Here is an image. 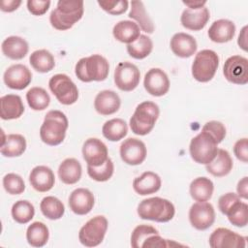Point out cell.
<instances>
[{"instance_id":"1","label":"cell","mask_w":248,"mask_h":248,"mask_svg":"<svg viewBox=\"0 0 248 248\" xmlns=\"http://www.w3.org/2000/svg\"><path fill=\"white\" fill-rule=\"evenodd\" d=\"M83 12V1L60 0L50 13L49 21L51 26L57 30H68L81 19Z\"/></svg>"},{"instance_id":"2","label":"cell","mask_w":248,"mask_h":248,"mask_svg":"<svg viewBox=\"0 0 248 248\" xmlns=\"http://www.w3.org/2000/svg\"><path fill=\"white\" fill-rule=\"evenodd\" d=\"M69 122L67 116L60 110H49L40 128V137L43 142L47 145L60 144L66 136Z\"/></svg>"},{"instance_id":"3","label":"cell","mask_w":248,"mask_h":248,"mask_svg":"<svg viewBox=\"0 0 248 248\" xmlns=\"http://www.w3.org/2000/svg\"><path fill=\"white\" fill-rule=\"evenodd\" d=\"M108 62L100 54H93L81 58L75 67L77 78L83 82L103 81L108 78Z\"/></svg>"},{"instance_id":"4","label":"cell","mask_w":248,"mask_h":248,"mask_svg":"<svg viewBox=\"0 0 248 248\" xmlns=\"http://www.w3.org/2000/svg\"><path fill=\"white\" fill-rule=\"evenodd\" d=\"M138 214L143 220L166 223L173 218L175 208L169 200L153 197L145 199L139 203Z\"/></svg>"},{"instance_id":"5","label":"cell","mask_w":248,"mask_h":248,"mask_svg":"<svg viewBox=\"0 0 248 248\" xmlns=\"http://www.w3.org/2000/svg\"><path fill=\"white\" fill-rule=\"evenodd\" d=\"M159 114V107L155 103L144 101L139 104L130 118L132 132L139 136L149 134L154 128Z\"/></svg>"},{"instance_id":"6","label":"cell","mask_w":248,"mask_h":248,"mask_svg":"<svg viewBox=\"0 0 248 248\" xmlns=\"http://www.w3.org/2000/svg\"><path fill=\"white\" fill-rule=\"evenodd\" d=\"M189 151L196 163L207 165L215 158L218 151V143L209 133L202 131L191 140Z\"/></svg>"},{"instance_id":"7","label":"cell","mask_w":248,"mask_h":248,"mask_svg":"<svg viewBox=\"0 0 248 248\" xmlns=\"http://www.w3.org/2000/svg\"><path fill=\"white\" fill-rule=\"evenodd\" d=\"M219 66V56L211 49L199 51L192 64V76L200 82L211 80Z\"/></svg>"},{"instance_id":"8","label":"cell","mask_w":248,"mask_h":248,"mask_svg":"<svg viewBox=\"0 0 248 248\" xmlns=\"http://www.w3.org/2000/svg\"><path fill=\"white\" fill-rule=\"evenodd\" d=\"M108 220L103 215H98L88 220L79 230L78 239L86 247H95L102 243L108 230Z\"/></svg>"},{"instance_id":"9","label":"cell","mask_w":248,"mask_h":248,"mask_svg":"<svg viewBox=\"0 0 248 248\" xmlns=\"http://www.w3.org/2000/svg\"><path fill=\"white\" fill-rule=\"evenodd\" d=\"M52 94L62 105H73L78 101V90L75 82L65 74H56L48 81Z\"/></svg>"},{"instance_id":"10","label":"cell","mask_w":248,"mask_h":248,"mask_svg":"<svg viewBox=\"0 0 248 248\" xmlns=\"http://www.w3.org/2000/svg\"><path fill=\"white\" fill-rule=\"evenodd\" d=\"M114 83L122 91H132L140 83V73L139 68L128 61L120 62L114 70Z\"/></svg>"},{"instance_id":"11","label":"cell","mask_w":248,"mask_h":248,"mask_svg":"<svg viewBox=\"0 0 248 248\" xmlns=\"http://www.w3.org/2000/svg\"><path fill=\"white\" fill-rule=\"evenodd\" d=\"M226 79L232 83L244 85L248 82V60L240 55L229 57L223 66Z\"/></svg>"},{"instance_id":"12","label":"cell","mask_w":248,"mask_h":248,"mask_svg":"<svg viewBox=\"0 0 248 248\" xmlns=\"http://www.w3.org/2000/svg\"><path fill=\"white\" fill-rule=\"evenodd\" d=\"M189 220L191 225L199 230L204 231L210 228L215 221V210L207 202H197L190 207Z\"/></svg>"},{"instance_id":"13","label":"cell","mask_w":248,"mask_h":248,"mask_svg":"<svg viewBox=\"0 0 248 248\" xmlns=\"http://www.w3.org/2000/svg\"><path fill=\"white\" fill-rule=\"evenodd\" d=\"M119 152L122 161L131 166L140 165L147 155V149L144 142L136 138L125 140L120 145Z\"/></svg>"},{"instance_id":"14","label":"cell","mask_w":248,"mask_h":248,"mask_svg":"<svg viewBox=\"0 0 248 248\" xmlns=\"http://www.w3.org/2000/svg\"><path fill=\"white\" fill-rule=\"evenodd\" d=\"M212 248H242L246 246V237L227 228H218L209 236Z\"/></svg>"},{"instance_id":"15","label":"cell","mask_w":248,"mask_h":248,"mask_svg":"<svg viewBox=\"0 0 248 248\" xmlns=\"http://www.w3.org/2000/svg\"><path fill=\"white\" fill-rule=\"evenodd\" d=\"M82 156L87 166L100 167L108 158V147L101 140L89 138L83 143Z\"/></svg>"},{"instance_id":"16","label":"cell","mask_w":248,"mask_h":248,"mask_svg":"<svg viewBox=\"0 0 248 248\" xmlns=\"http://www.w3.org/2000/svg\"><path fill=\"white\" fill-rule=\"evenodd\" d=\"M143 85L147 93L155 97L164 96L170 89L168 75L160 68L150 69L144 76Z\"/></svg>"},{"instance_id":"17","label":"cell","mask_w":248,"mask_h":248,"mask_svg":"<svg viewBox=\"0 0 248 248\" xmlns=\"http://www.w3.org/2000/svg\"><path fill=\"white\" fill-rule=\"evenodd\" d=\"M3 79L9 88L22 90L30 84L32 74L25 65L14 64L5 71Z\"/></svg>"},{"instance_id":"18","label":"cell","mask_w":248,"mask_h":248,"mask_svg":"<svg viewBox=\"0 0 248 248\" xmlns=\"http://www.w3.org/2000/svg\"><path fill=\"white\" fill-rule=\"evenodd\" d=\"M69 207L77 215L88 214L95 202L94 195L86 188H78L74 190L69 197Z\"/></svg>"},{"instance_id":"19","label":"cell","mask_w":248,"mask_h":248,"mask_svg":"<svg viewBox=\"0 0 248 248\" xmlns=\"http://www.w3.org/2000/svg\"><path fill=\"white\" fill-rule=\"evenodd\" d=\"M29 182L36 191L44 193L52 189L55 183V176L50 168L37 166L29 174Z\"/></svg>"},{"instance_id":"20","label":"cell","mask_w":248,"mask_h":248,"mask_svg":"<svg viewBox=\"0 0 248 248\" xmlns=\"http://www.w3.org/2000/svg\"><path fill=\"white\" fill-rule=\"evenodd\" d=\"M170 46L171 51L178 57L188 58L191 57L197 51L198 46L196 39L183 32H178L170 39Z\"/></svg>"},{"instance_id":"21","label":"cell","mask_w":248,"mask_h":248,"mask_svg":"<svg viewBox=\"0 0 248 248\" xmlns=\"http://www.w3.org/2000/svg\"><path fill=\"white\" fill-rule=\"evenodd\" d=\"M121 105L120 97L112 90L99 92L94 100V108L99 114L110 115L115 113Z\"/></svg>"},{"instance_id":"22","label":"cell","mask_w":248,"mask_h":248,"mask_svg":"<svg viewBox=\"0 0 248 248\" xmlns=\"http://www.w3.org/2000/svg\"><path fill=\"white\" fill-rule=\"evenodd\" d=\"M210 17L209 11L206 7H202L199 10L185 9L182 12L180 21L183 27L193 31H200L208 22Z\"/></svg>"},{"instance_id":"23","label":"cell","mask_w":248,"mask_h":248,"mask_svg":"<svg viewBox=\"0 0 248 248\" xmlns=\"http://www.w3.org/2000/svg\"><path fill=\"white\" fill-rule=\"evenodd\" d=\"M0 116L3 120L16 119L24 112L21 98L16 94H7L0 98Z\"/></svg>"},{"instance_id":"24","label":"cell","mask_w":248,"mask_h":248,"mask_svg":"<svg viewBox=\"0 0 248 248\" xmlns=\"http://www.w3.org/2000/svg\"><path fill=\"white\" fill-rule=\"evenodd\" d=\"M208 37L214 43H227L232 40L235 34V25L229 19L215 20L208 29Z\"/></svg>"},{"instance_id":"25","label":"cell","mask_w":248,"mask_h":248,"mask_svg":"<svg viewBox=\"0 0 248 248\" xmlns=\"http://www.w3.org/2000/svg\"><path fill=\"white\" fill-rule=\"evenodd\" d=\"M161 178L153 171H144L133 181V188L140 196L154 194L161 188Z\"/></svg>"},{"instance_id":"26","label":"cell","mask_w":248,"mask_h":248,"mask_svg":"<svg viewBox=\"0 0 248 248\" xmlns=\"http://www.w3.org/2000/svg\"><path fill=\"white\" fill-rule=\"evenodd\" d=\"M1 49L6 57L13 60H20L28 53L29 46L23 38L10 36L2 42Z\"/></svg>"},{"instance_id":"27","label":"cell","mask_w":248,"mask_h":248,"mask_svg":"<svg viewBox=\"0 0 248 248\" xmlns=\"http://www.w3.org/2000/svg\"><path fill=\"white\" fill-rule=\"evenodd\" d=\"M207 172L216 177H222L231 172L232 170V159L230 153L225 149H218L215 158L205 165Z\"/></svg>"},{"instance_id":"28","label":"cell","mask_w":248,"mask_h":248,"mask_svg":"<svg viewBox=\"0 0 248 248\" xmlns=\"http://www.w3.org/2000/svg\"><path fill=\"white\" fill-rule=\"evenodd\" d=\"M112 34L117 41L129 45L140 36V28L134 21L121 20L113 26Z\"/></svg>"},{"instance_id":"29","label":"cell","mask_w":248,"mask_h":248,"mask_svg":"<svg viewBox=\"0 0 248 248\" xmlns=\"http://www.w3.org/2000/svg\"><path fill=\"white\" fill-rule=\"evenodd\" d=\"M82 173L80 163L75 158L65 159L58 168V176L60 180L68 185L77 183Z\"/></svg>"},{"instance_id":"30","label":"cell","mask_w":248,"mask_h":248,"mask_svg":"<svg viewBox=\"0 0 248 248\" xmlns=\"http://www.w3.org/2000/svg\"><path fill=\"white\" fill-rule=\"evenodd\" d=\"M214 191L213 182L205 177H197L190 184V195L196 202H207Z\"/></svg>"},{"instance_id":"31","label":"cell","mask_w":248,"mask_h":248,"mask_svg":"<svg viewBox=\"0 0 248 248\" xmlns=\"http://www.w3.org/2000/svg\"><path fill=\"white\" fill-rule=\"evenodd\" d=\"M128 16L132 19H135L142 31L148 34H152L154 32V24L147 15L145 7L141 1L134 0L131 2V10Z\"/></svg>"},{"instance_id":"32","label":"cell","mask_w":248,"mask_h":248,"mask_svg":"<svg viewBox=\"0 0 248 248\" xmlns=\"http://www.w3.org/2000/svg\"><path fill=\"white\" fill-rule=\"evenodd\" d=\"M26 149V140L22 135L10 134L1 144V154L5 157H17L24 153Z\"/></svg>"},{"instance_id":"33","label":"cell","mask_w":248,"mask_h":248,"mask_svg":"<svg viewBox=\"0 0 248 248\" xmlns=\"http://www.w3.org/2000/svg\"><path fill=\"white\" fill-rule=\"evenodd\" d=\"M49 237L48 228L43 222H33L26 231V239L33 247H43Z\"/></svg>"},{"instance_id":"34","label":"cell","mask_w":248,"mask_h":248,"mask_svg":"<svg viewBox=\"0 0 248 248\" xmlns=\"http://www.w3.org/2000/svg\"><path fill=\"white\" fill-rule=\"evenodd\" d=\"M103 136L110 141L122 140L128 133L127 123L121 118H112L105 122L102 127Z\"/></svg>"},{"instance_id":"35","label":"cell","mask_w":248,"mask_h":248,"mask_svg":"<svg viewBox=\"0 0 248 248\" xmlns=\"http://www.w3.org/2000/svg\"><path fill=\"white\" fill-rule=\"evenodd\" d=\"M29 63L39 73H47L55 66L53 55L46 49H38L31 53Z\"/></svg>"},{"instance_id":"36","label":"cell","mask_w":248,"mask_h":248,"mask_svg":"<svg viewBox=\"0 0 248 248\" xmlns=\"http://www.w3.org/2000/svg\"><path fill=\"white\" fill-rule=\"evenodd\" d=\"M40 208L43 215L49 220H58L65 212L63 202L53 196L45 197L40 203Z\"/></svg>"},{"instance_id":"37","label":"cell","mask_w":248,"mask_h":248,"mask_svg":"<svg viewBox=\"0 0 248 248\" xmlns=\"http://www.w3.org/2000/svg\"><path fill=\"white\" fill-rule=\"evenodd\" d=\"M153 49L152 40L146 35H140L135 42L127 45L129 55L135 59H143L147 57Z\"/></svg>"},{"instance_id":"38","label":"cell","mask_w":248,"mask_h":248,"mask_svg":"<svg viewBox=\"0 0 248 248\" xmlns=\"http://www.w3.org/2000/svg\"><path fill=\"white\" fill-rule=\"evenodd\" d=\"M26 100L33 110H44L50 103L48 93L42 87H32L26 93Z\"/></svg>"},{"instance_id":"39","label":"cell","mask_w":248,"mask_h":248,"mask_svg":"<svg viewBox=\"0 0 248 248\" xmlns=\"http://www.w3.org/2000/svg\"><path fill=\"white\" fill-rule=\"evenodd\" d=\"M12 217L18 224H26L30 222L35 215L34 205L25 200L16 202L12 206Z\"/></svg>"},{"instance_id":"40","label":"cell","mask_w":248,"mask_h":248,"mask_svg":"<svg viewBox=\"0 0 248 248\" xmlns=\"http://www.w3.org/2000/svg\"><path fill=\"white\" fill-rule=\"evenodd\" d=\"M226 215L232 225L243 228L248 223V205L247 203L238 201L229 209Z\"/></svg>"},{"instance_id":"41","label":"cell","mask_w":248,"mask_h":248,"mask_svg":"<svg viewBox=\"0 0 248 248\" xmlns=\"http://www.w3.org/2000/svg\"><path fill=\"white\" fill-rule=\"evenodd\" d=\"M113 171H114V166L110 158H108V160L100 167L87 166L88 175L93 180H96L99 182L108 181L112 176Z\"/></svg>"},{"instance_id":"42","label":"cell","mask_w":248,"mask_h":248,"mask_svg":"<svg viewBox=\"0 0 248 248\" xmlns=\"http://www.w3.org/2000/svg\"><path fill=\"white\" fill-rule=\"evenodd\" d=\"M158 231L149 225H139L137 226L131 235V246L133 248H141L142 244L146 239L153 235L158 234Z\"/></svg>"},{"instance_id":"43","label":"cell","mask_w":248,"mask_h":248,"mask_svg":"<svg viewBox=\"0 0 248 248\" xmlns=\"http://www.w3.org/2000/svg\"><path fill=\"white\" fill-rule=\"evenodd\" d=\"M3 186L6 192L11 195H20L25 190V183L22 177L13 172L3 177Z\"/></svg>"},{"instance_id":"44","label":"cell","mask_w":248,"mask_h":248,"mask_svg":"<svg viewBox=\"0 0 248 248\" xmlns=\"http://www.w3.org/2000/svg\"><path fill=\"white\" fill-rule=\"evenodd\" d=\"M98 5L107 13L117 16L124 14L127 9L129 2L126 0H107V1H98Z\"/></svg>"},{"instance_id":"45","label":"cell","mask_w":248,"mask_h":248,"mask_svg":"<svg viewBox=\"0 0 248 248\" xmlns=\"http://www.w3.org/2000/svg\"><path fill=\"white\" fill-rule=\"evenodd\" d=\"M202 131L207 132L209 133L217 141V143H220L223 141V140L226 137V128L224 126V124L220 121H216V120H211L206 122Z\"/></svg>"},{"instance_id":"46","label":"cell","mask_w":248,"mask_h":248,"mask_svg":"<svg viewBox=\"0 0 248 248\" xmlns=\"http://www.w3.org/2000/svg\"><path fill=\"white\" fill-rule=\"evenodd\" d=\"M50 6L49 0H28L27 9L34 16L45 15Z\"/></svg>"},{"instance_id":"47","label":"cell","mask_w":248,"mask_h":248,"mask_svg":"<svg viewBox=\"0 0 248 248\" xmlns=\"http://www.w3.org/2000/svg\"><path fill=\"white\" fill-rule=\"evenodd\" d=\"M238 201H240L239 197L237 194H234V193H227V194H224L223 196H221L219 198V201H218V207L220 209V211L223 213V214H227V212L229 211V209L235 203L237 202Z\"/></svg>"},{"instance_id":"48","label":"cell","mask_w":248,"mask_h":248,"mask_svg":"<svg viewBox=\"0 0 248 248\" xmlns=\"http://www.w3.org/2000/svg\"><path fill=\"white\" fill-rule=\"evenodd\" d=\"M233 153L235 157L243 163L248 161V140L246 138L238 140L233 145Z\"/></svg>"},{"instance_id":"49","label":"cell","mask_w":248,"mask_h":248,"mask_svg":"<svg viewBox=\"0 0 248 248\" xmlns=\"http://www.w3.org/2000/svg\"><path fill=\"white\" fill-rule=\"evenodd\" d=\"M21 4L20 0H2L1 1V11L5 13H11L16 11Z\"/></svg>"},{"instance_id":"50","label":"cell","mask_w":248,"mask_h":248,"mask_svg":"<svg viewBox=\"0 0 248 248\" xmlns=\"http://www.w3.org/2000/svg\"><path fill=\"white\" fill-rule=\"evenodd\" d=\"M237 195L239 198H242L244 200L248 199V178L247 176H244L242 179H240L236 186Z\"/></svg>"},{"instance_id":"51","label":"cell","mask_w":248,"mask_h":248,"mask_svg":"<svg viewBox=\"0 0 248 248\" xmlns=\"http://www.w3.org/2000/svg\"><path fill=\"white\" fill-rule=\"evenodd\" d=\"M247 26H244L238 36V40H237V44L239 46V47H241L244 51H247Z\"/></svg>"},{"instance_id":"52","label":"cell","mask_w":248,"mask_h":248,"mask_svg":"<svg viewBox=\"0 0 248 248\" xmlns=\"http://www.w3.org/2000/svg\"><path fill=\"white\" fill-rule=\"evenodd\" d=\"M183 4L186 5L188 7V9L191 10H199L202 7H204V5L206 4V1H183Z\"/></svg>"}]
</instances>
